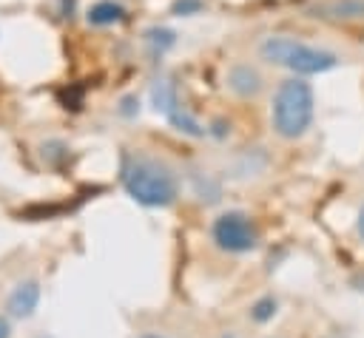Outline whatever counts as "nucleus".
<instances>
[{
    "mask_svg": "<svg viewBox=\"0 0 364 338\" xmlns=\"http://www.w3.org/2000/svg\"><path fill=\"white\" fill-rule=\"evenodd\" d=\"M54 210H57V207H46V216L54 213ZM34 213H43V210H26V216H34Z\"/></svg>",
    "mask_w": 364,
    "mask_h": 338,
    "instance_id": "21",
    "label": "nucleus"
},
{
    "mask_svg": "<svg viewBox=\"0 0 364 338\" xmlns=\"http://www.w3.org/2000/svg\"><path fill=\"white\" fill-rule=\"evenodd\" d=\"M210 128H213L210 133H213V136H219V139H222L225 133H230V122H225V119H216V122H213Z\"/></svg>",
    "mask_w": 364,
    "mask_h": 338,
    "instance_id": "17",
    "label": "nucleus"
},
{
    "mask_svg": "<svg viewBox=\"0 0 364 338\" xmlns=\"http://www.w3.org/2000/svg\"><path fill=\"white\" fill-rule=\"evenodd\" d=\"M142 40H145V45H148L154 54H165L168 48L176 45V31H171V28H165V26H151V28L142 34Z\"/></svg>",
    "mask_w": 364,
    "mask_h": 338,
    "instance_id": "10",
    "label": "nucleus"
},
{
    "mask_svg": "<svg viewBox=\"0 0 364 338\" xmlns=\"http://www.w3.org/2000/svg\"><path fill=\"white\" fill-rule=\"evenodd\" d=\"M210 236H213L216 247L225 253H250L259 244V227L242 210H228V213L216 216Z\"/></svg>",
    "mask_w": 364,
    "mask_h": 338,
    "instance_id": "4",
    "label": "nucleus"
},
{
    "mask_svg": "<svg viewBox=\"0 0 364 338\" xmlns=\"http://www.w3.org/2000/svg\"><path fill=\"white\" fill-rule=\"evenodd\" d=\"M202 0H173L171 3V14L176 17H191V14H199L202 11Z\"/></svg>",
    "mask_w": 364,
    "mask_h": 338,
    "instance_id": "14",
    "label": "nucleus"
},
{
    "mask_svg": "<svg viewBox=\"0 0 364 338\" xmlns=\"http://www.w3.org/2000/svg\"><path fill=\"white\" fill-rule=\"evenodd\" d=\"M125 6L122 3H117V0H97L91 9H88V14H85V20H88V26H114V23H122L125 20Z\"/></svg>",
    "mask_w": 364,
    "mask_h": 338,
    "instance_id": "8",
    "label": "nucleus"
},
{
    "mask_svg": "<svg viewBox=\"0 0 364 338\" xmlns=\"http://www.w3.org/2000/svg\"><path fill=\"white\" fill-rule=\"evenodd\" d=\"M37 304H40V284L34 278H26V281L14 284V290L6 298V310H9L11 318H28V315H34Z\"/></svg>",
    "mask_w": 364,
    "mask_h": 338,
    "instance_id": "6",
    "label": "nucleus"
},
{
    "mask_svg": "<svg viewBox=\"0 0 364 338\" xmlns=\"http://www.w3.org/2000/svg\"><path fill=\"white\" fill-rule=\"evenodd\" d=\"M313 17L336 20V23H355L364 20V0H324L310 9Z\"/></svg>",
    "mask_w": 364,
    "mask_h": 338,
    "instance_id": "7",
    "label": "nucleus"
},
{
    "mask_svg": "<svg viewBox=\"0 0 364 338\" xmlns=\"http://www.w3.org/2000/svg\"><path fill=\"white\" fill-rule=\"evenodd\" d=\"M205 190L210 193V202H216V199H219V185H216V182H210L208 176H205V179L199 176V179H196V193H199V199L205 196Z\"/></svg>",
    "mask_w": 364,
    "mask_h": 338,
    "instance_id": "15",
    "label": "nucleus"
},
{
    "mask_svg": "<svg viewBox=\"0 0 364 338\" xmlns=\"http://www.w3.org/2000/svg\"><path fill=\"white\" fill-rule=\"evenodd\" d=\"M313 114H316V99H313L310 82H304L301 77H290V80L279 82V88L273 94L270 122L282 139L304 136L307 128L313 125Z\"/></svg>",
    "mask_w": 364,
    "mask_h": 338,
    "instance_id": "3",
    "label": "nucleus"
},
{
    "mask_svg": "<svg viewBox=\"0 0 364 338\" xmlns=\"http://www.w3.org/2000/svg\"><path fill=\"white\" fill-rule=\"evenodd\" d=\"M324 338H347V335H338V332H330V335H324Z\"/></svg>",
    "mask_w": 364,
    "mask_h": 338,
    "instance_id": "22",
    "label": "nucleus"
},
{
    "mask_svg": "<svg viewBox=\"0 0 364 338\" xmlns=\"http://www.w3.org/2000/svg\"><path fill=\"white\" fill-rule=\"evenodd\" d=\"M40 153H43V159H46L51 168H60V165L68 159V145L60 142V139H51V142H43Z\"/></svg>",
    "mask_w": 364,
    "mask_h": 338,
    "instance_id": "12",
    "label": "nucleus"
},
{
    "mask_svg": "<svg viewBox=\"0 0 364 338\" xmlns=\"http://www.w3.org/2000/svg\"><path fill=\"white\" fill-rule=\"evenodd\" d=\"M355 227H358V236L364 239V207L358 210V222H355Z\"/></svg>",
    "mask_w": 364,
    "mask_h": 338,
    "instance_id": "20",
    "label": "nucleus"
},
{
    "mask_svg": "<svg viewBox=\"0 0 364 338\" xmlns=\"http://www.w3.org/2000/svg\"><path fill=\"white\" fill-rule=\"evenodd\" d=\"M276 298L273 295H264V298H259L253 307H250V318L256 321V324H264V321H270L273 315H276Z\"/></svg>",
    "mask_w": 364,
    "mask_h": 338,
    "instance_id": "13",
    "label": "nucleus"
},
{
    "mask_svg": "<svg viewBox=\"0 0 364 338\" xmlns=\"http://www.w3.org/2000/svg\"><path fill=\"white\" fill-rule=\"evenodd\" d=\"M151 102H154V111L156 114H171L173 108H179V97H176V85L171 80H156L151 85Z\"/></svg>",
    "mask_w": 364,
    "mask_h": 338,
    "instance_id": "9",
    "label": "nucleus"
},
{
    "mask_svg": "<svg viewBox=\"0 0 364 338\" xmlns=\"http://www.w3.org/2000/svg\"><path fill=\"white\" fill-rule=\"evenodd\" d=\"M119 111H122L125 116H131L134 111H139V102H136L134 97H125V99H122V108H119Z\"/></svg>",
    "mask_w": 364,
    "mask_h": 338,
    "instance_id": "18",
    "label": "nucleus"
},
{
    "mask_svg": "<svg viewBox=\"0 0 364 338\" xmlns=\"http://www.w3.org/2000/svg\"><path fill=\"white\" fill-rule=\"evenodd\" d=\"M142 338H165V335H156V332H148V335H142Z\"/></svg>",
    "mask_w": 364,
    "mask_h": 338,
    "instance_id": "23",
    "label": "nucleus"
},
{
    "mask_svg": "<svg viewBox=\"0 0 364 338\" xmlns=\"http://www.w3.org/2000/svg\"><path fill=\"white\" fill-rule=\"evenodd\" d=\"M259 57L270 65H282V68L293 71L296 77L324 74V71L338 65V54L318 48V45H310V43H301V40L287 37V34L264 37L259 43Z\"/></svg>",
    "mask_w": 364,
    "mask_h": 338,
    "instance_id": "2",
    "label": "nucleus"
},
{
    "mask_svg": "<svg viewBox=\"0 0 364 338\" xmlns=\"http://www.w3.org/2000/svg\"><path fill=\"white\" fill-rule=\"evenodd\" d=\"M122 187L125 193L145 205V207H168L176 202L179 196V182H176V173L154 159V156H145V153H125L122 156Z\"/></svg>",
    "mask_w": 364,
    "mask_h": 338,
    "instance_id": "1",
    "label": "nucleus"
},
{
    "mask_svg": "<svg viewBox=\"0 0 364 338\" xmlns=\"http://www.w3.org/2000/svg\"><path fill=\"white\" fill-rule=\"evenodd\" d=\"M168 122H171L176 131H182V133L193 136V139H199V136H205V133H208V128H202V125H199V122H196V119H193L182 105H179V108H173V111L168 114Z\"/></svg>",
    "mask_w": 364,
    "mask_h": 338,
    "instance_id": "11",
    "label": "nucleus"
},
{
    "mask_svg": "<svg viewBox=\"0 0 364 338\" xmlns=\"http://www.w3.org/2000/svg\"><path fill=\"white\" fill-rule=\"evenodd\" d=\"M228 88L239 99H256L264 91V77L250 62H233L228 71Z\"/></svg>",
    "mask_w": 364,
    "mask_h": 338,
    "instance_id": "5",
    "label": "nucleus"
},
{
    "mask_svg": "<svg viewBox=\"0 0 364 338\" xmlns=\"http://www.w3.org/2000/svg\"><path fill=\"white\" fill-rule=\"evenodd\" d=\"M57 3H60V14H63L65 20H71L74 11H77V0H57Z\"/></svg>",
    "mask_w": 364,
    "mask_h": 338,
    "instance_id": "16",
    "label": "nucleus"
},
{
    "mask_svg": "<svg viewBox=\"0 0 364 338\" xmlns=\"http://www.w3.org/2000/svg\"><path fill=\"white\" fill-rule=\"evenodd\" d=\"M0 338H11V324L6 315H0Z\"/></svg>",
    "mask_w": 364,
    "mask_h": 338,
    "instance_id": "19",
    "label": "nucleus"
}]
</instances>
